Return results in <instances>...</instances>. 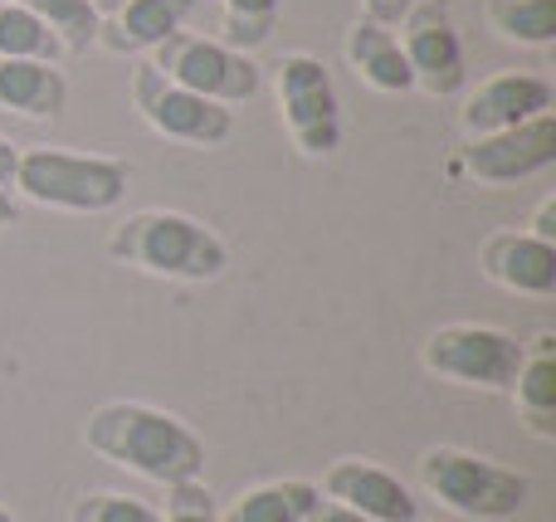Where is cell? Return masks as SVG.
Masks as SVG:
<instances>
[{
    "label": "cell",
    "instance_id": "obj_16",
    "mask_svg": "<svg viewBox=\"0 0 556 522\" xmlns=\"http://www.w3.org/2000/svg\"><path fill=\"white\" fill-rule=\"evenodd\" d=\"M346 64H352L356 78L371 84L376 93H410L415 88V74L401 54L395 29L371 25V20H356V25L346 29Z\"/></svg>",
    "mask_w": 556,
    "mask_h": 522
},
{
    "label": "cell",
    "instance_id": "obj_15",
    "mask_svg": "<svg viewBox=\"0 0 556 522\" xmlns=\"http://www.w3.org/2000/svg\"><path fill=\"white\" fill-rule=\"evenodd\" d=\"M191 10L195 0H127L113 20H103L98 39H108V49H117V54H147L166 35H176Z\"/></svg>",
    "mask_w": 556,
    "mask_h": 522
},
{
    "label": "cell",
    "instance_id": "obj_4",
    "mask_svg": "<svg viewBox=\"0 0 556 522\" xmlns=\"http://www.w3.org/2000/svg\"><path fill=\"white\" fill-rule=\"evenodd\" d=\"M420 488L434 498L440 508L459 518H479V522H503L518 518L532 498V479L518 469H503L493 459L473 455V449H454V445H434L420 455Z\"/></svg>",
    "mask_w": 556,
    "mask_h": 522
},
{
    "label": "cell",
    "instance_id": "obj_9",
    "mask_svg": "<svg viewBox=\"0 0 556 522\" xmlns=\"http://www.w3.org/2000/svg\"><path fill=\"white\" fill-rule=\"evenodd\" d=\"M401 54L415 74V88H425L430 98H454L469 84V68H464V44L459 29L450 20L444 0H415L401 15Z\"/></svg>",
    "mask_w": 556,
    "mask_h": 522
},
{
    "label": "cell",
    "instance_id": "obj_17",
    "mask_svg": "<svg viewBox=\"0 0 556 522\" xmlns=\"http://www.w3.org/2000/svg\"><path fill=\"white\" fill-rule=\"evenodd\" d=\"M513 400H518L522 425L538 440H556V338L538 332L513 381Z\"/></svg>",
    "mask_w": 556,
    "mask_h": 522
},
{
    "label": "cell",
    "instance_id": "obj_27",
    "mask_svg": "<svg viewBox=\"0 0 556 522\" xmlns=\"http://www.w3.org/2000/svg\"><path fill=\"white\" fill-rule=\"evenodd\" d=\"M528 234H538V240L556 244V195H547V201L538 205V215H532V230H528Z\"/></svg>",
    "mask_w": 556,
    "mask_h": 522
},
{
    "label": "cell",
    "instance_id": "obj_19",
    "mask_svg": "<svg viewBox=\"0 0 556 522\" xmlns=\"http://www.w3.org/2000/svg\"><path fill=\"white\" fill-rule=\"evenodd\" d=\"M15 5H25L35 20H45V29L59 39L64 54H88L98 44L103 15L88 0H15Z\"/></svg>",
    "mask_w": 556,
    "mask_h": 522
},
{
    "label": "cell",
    "instance_id": "obj_23",
    "mask_svg": "<svg viewBox=\"0 0 556 522\" xmlns=\"http://www.w3.org/2000/svg\"><path fill=\"white\" fill-rule=\"evenodd\" d=\"M68 522H162V513L132 494H84L68 508Z\"/></svg>",
    "mask_w": 556,
    "mask_h": 522
},
{
    "label": "cell",
    "instance_id": "obj_8",
    "mask_svg": "<svg viewBox=\"0 0 556 522\" xmlns=\"http://www.w3.org/2000/svg\"><path fill=\"white\" fill-rule=\"evenodd\" d=\"M132 107L147 117V127H156L162 137L186 142V147H225L235 137L230 107L172 84L152 59H142L132 68Z\"/></svg>",
    "mask_w": 556,
    "mask_h": 522
},
{
    "label": "cell",
    "instance_id": "obj_14",
    "mask_svg": "<svg viewBox=\"0 0 556 522\" xmlns=\"http://www.w3.org/2000/svg\"><path fill=\"white\" fill-rule=\"evenodd\" d=\"M0 107L15 117L54 123L68 107V78L45 59H0Z\"/></svg>",
    "mask_w": 556,
    "mask_h": 522
},
{
    "label": "cell",
    "instance_id": "obj_11",
    "mask_svg": "<svg viewBox=\"0 0 556 522\" xmlns=\"http://www.w3.org/2000/svg\"><path fill=\"white\" fill-rule=\"evenodd\" d=\"M556 107V88L542 74H493L464 98L459 107V127L469 137H489V132H508V127H522L532 117L552 113Z\"/></svg>",
    "mask_w": 556,
    "mask_h": 522
},
{
    "label": "cell",
    "instance_id": "obj_20",
    "mask_svg": "<svg viewBox=\"0 0 556 522\" xmlns=\"http://www.w3.org/2000/svg\"><path fill=\"white\" fill-rule=\"evenodd\" d=\"M489 25L513 44H556V0H489Z\"/></svg>",
    "mask_w": 556,
    "mask_h": 522
},
{
    "label": "cell",
    "instance_id": "obj_12",
    "mask_svg": "<svg viewBox=\"0 0 556 522\" xmlns=\"http://www.w3.org/2000/svg\"><path fill=\"white\" fill-rule=\"evenodd\" d=\"M323 498L352 508V513L371 518V522H420L415 494L391 474V469L371 464V459H337L323 474Z\"/></svg>",
    "mask_w": 556,
    "mask_h": 522
},
{
    "label": "cell",
    "instance_id": "obj_6",
    "mask_svg": "<svg viewBox=\"0 0 556 522\" xmlns=\"http://www.w3.org/2000/svg\"><path fill=\"white\" fill-rule=\"evenodd\" d=\"M278 117L303 156H332L342 147V103L337 84L323 59L313 54H283L274 74Z\"/></svg>",
    "mask_w": 556,
    "mask_h": 522
},
{
    "label": "cell",
    "instance_id": "obj_31",
    "mask_svg": "<svg viewBox=\"0 0 556 522\" xmlns=\"http://www.w3.org/2000/svg\"><path fill=\"white\" fill-rule=\"evenodd\" d=\"M0 522H15V513H10V508H0Z\"/></svg>",
    "mask_w": 556,
    "mask_h": 522
},
{
    "label": "cell",
    "instance_id": "obj_30",
    "mask_svg": "<svg viewBox=\"0 0 556 522\" xmlns=\"http://www.w3.org/2000/svg\"><path fill=\"white\" fill-rule=\"evenodd\" d=\"M88 5H93V10H98V15H103V20H113V15H117V10H123V5H127V0H88Z\"/></svg>",
    "mask_w": 556,
    "mask_h": 522
},
{
    "label": "cell",
    "instance_id": "obj_1",
    "mask_svg": "<svg viewBox=\"0 0 556 522\" xmlns=\"http://www.w3.org/2000/svg\"><path fill=\"white\" fill-rule=\"evenodd\" d=\"M84 445L98 459L142 474L152 484H181L205 474V440L172 410H156L147 400H108L88 416Z\"/></svg>",
    "mask_w": 556,
    "mask_h": 522
},
{
    "label": "cell",
    "instance_id": "obj_18",
    "mask_svg": "<svg viewBox=\"0 0 556 522\" xmlns=\"http://www.w3.org/2000/svg\"><path fill=\"white\" fill-rule=\"evenodd\" d=\"M317 498L323 494L307 479H274V484H260L235 498L220 513V522H303Z\"/></svg>",
    "mask_w": 556,
    "mask_h": 522
},
{
    "label": "cell",
    "instance_id": "obj_28",
    "mask_svg": "<svg viewBox=\"0 0 556 522\" xmlns=\"http://www.w3.org/2000/svg\"><path fill=\"white\" fill-rule=\"evenodd\" d=\"M15 166H20V147L0 137V191H10V186H15Z\"/></svg>",
    "mask_w": 556,
    "mask_h": 522
},
{
    "label": "cell",
    "instance_id": "obj_10",
    "mask_svg": "<svg viewBox=\"0 0 556 522\" xmlns=\"http://www.w3.org/2000/svg\"><path fill=\"white\" fill-rule=\"evenodd\" d=\"M552 162H556V113H542L522 127H508V132L469 137L454 171L473 176L479 186H513L547 171Z\"/></svg>",
    "mask_w": 556,
    "mask_h": 522
},
{
    "label": "cell",
    "instance_id": "obj_21",
    "mask_svg": "<svg viewBox=\"0 0 556 522\" xmlns=\"http://www.w3.org/2000/svg\"><path fill=\"white\" fill-rule=\"evenodd\" d=\"M59 54L64 49L45 29V20H35L15 0H0V59H45V64H54Z\"/></svg>",
    "mask_w": 556,
    "mask_h": 522
},
{
    "label": "cell",
    "instance_id": "obj_26",
    "mask_svg": "<svg viewBox=\"0 0 556 522\" xmlns=\"http://www.w3.org/2000/svg\"><path fill=\"white\" fill-rule=\"evenodd\" d=\"M303 522H371V518H362V513H352V508H342V504H332V498H317V504H313V513H307Z\"/></svg>",
    "mask_w": 556,
    "mask_h": 522
},
{
    "label": "cell",
    "instance_id": "obj_3",
    "mask_svg": "<svg viewBox=\"0 0 556 522\" xmlns=\"http://www.w3.org/2000/svg\"><path fill=\"white\" fill-rule=\"evenodd\" d=\"M132 166L117 156H88L68 147H29L20 152L15 191L45 211H74V215H108L123 205Z\"/></svg>",
    "mask_w": 556,
    "mask_h": 522
},
{
    "label": "cell",
    "instance_id": "obj_5",
    "mask_svg": "<svg viewBox=\"0 0 556 522\" xmlns=\"http://www.w3.org/2000/svg\"><path fill=\"white\" fill-rule=\"evenodd\" d=\"M522 357H528V342H518L493 322H444L420 347L425 371L479 391H513Z\"/></svg>",
    "mask_w": 556,
    "mask_h": 522
},
{
    "label": "cell",
    "instance_id": "obj_22",
    "mask_svg": "<svg viewBox=\"0 0 556 522\" xmlns=\"http://www.w3.org/2000/svg\"><path fill=\"white\" fill-rule=\"evenodd\" d=\"M278 25V0H220V44L254 54L260 44H269Z\"/></svg>",
    "mask_w": 556,
    "mask_h": 522
},
{
    "label": "cell",
    "instance_id": "obj_7",
    "mask_svg": "<svg viewBox=\"0 0 556 522\" xmlns=\"http://www.w3.org/2000/svg\"><path fill=\"white\" fill-rule=\"evenodd\" d=\"M152 64L162 68L172 84L191 88V93L211 98V103H244V98L260 93V64L240 49L220 44L211 35H191V29H176L162 44L152 49Z\"/></svg>",
    "mask_w": 556,
    "mask_h": 522
},
{
    "label": "cell",
    "instance_id": "obj_25",
    "mask_svg": "<svg viewBox=\"0 0 556 522\" xmlns=\"http://www.w3.org/2000/svg\"><path fill=\"white\" fill-rule=\"evenodd\" d=\"M415 0H362V20H371V25H401V15L410 10Z\"/></svg>",
    "mask_w": 556,
    "mask_h": 522
},
{
    "label": "cell",
    "instance_id": "obj_2",
    "mask_svg": "<svg viewBox=\"0 0 556 522\" xmlns=\"http://www.w3.org/2000/svg\"><path fill=\"white\" fill-rule=\"evenodd\" d=\"M108 254L156 279L176 283H211L230 264V244L181 211H137L108 234Z\"/></svg>",
    "mask_w": 556,
    "mask_h": 522
},
{
    "label": "cell",
    "instance_id": "obj_29",
    "mask_svg": "<svg viewBox=\"0 0 556 522\" xmlns=\"http://www.w3.org/2000/svg\"><path fill=\"white\" fill-rule=\"evenodd\" d=\"M20 220V201H15V191H0V230L5 225H15Z\"/></svg>",
    "mask_w": 556,
    "mask_h": 522
},
{
    "label": "cell",
    "instance_id": "obj_13",
    "mask_svg": "<svg viewBox=\"0 0 556 522\" xmlns=\"http://www.w3.org/2000/svg\"><path fill=\"white\" fill-rule=\"evenodd\" d=\"M479 264L498 289L528 293V298H552L556 293V244L538 240L528 230H498L483 240Z\"/></svg>",
    "mask_w": 556,
    "mask_h": 522
},
{
    "label": "cell",
    "instance_id": "obj_24",
    "mask_svg": "<svg viewBox=\"0 0 556 522\" xmlns=\"http://www.w3.org/2000/svg\"><path fill=\"white\" fill-rule=\"evenodd\" d=\"M162 522H220V508H215V494L201 479H181V484H166Z\"/></svg>",
    "mask_w": 556,
    "mask_h": 522
}]
</instances>
